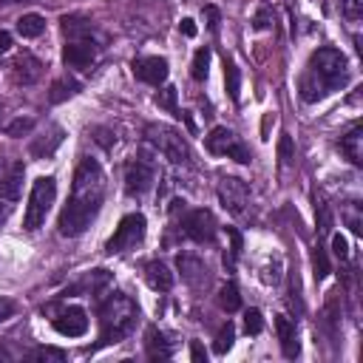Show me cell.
<instances>
[{
	"mask_svg": "<svg viewBox=\"0 0 363 363\" xmlns=\"http://www.w3.org/2000/svg\"><path fill=\"white\" fill-rule=\"evenodd\" d=\"M31 128H34V119L31 116H17L14 122L6 125V136H26Z\"/></svg>",
	"mask_w": 363,
	"mask_h": 363,
	"instance_id": "4dcf8cb0",
	"label": "cell"
},
{
	"mask_svg": "<svg viewBox=\"0 0 363 363\" xmlns=\"http://www.w3.org/2000/svg\"><path fill=\"white\" fill-rule=\"evenodd\" d=\"M261 329H264L261 312H258V309H247V312H244V332H247V335H261Z\"/></svg>",
	"mask_w": 363,
	"mask_h": 363,
	"instance_id": "1f68e13d",
	"label": "cell"
},
{
	"mask_svg": "<svg viewBox=\"0 0 363 363\" xmlns=\"http://www.w3.org/2000/svg\"><path fill=\"white\" fill-rule=\"evenodd\" d=\"M340 150L352 164H363V128L354 125L346 136H340Z\"/></svg>",
	"mask_w": 363,
	"mask_h": 363,
	"instance_id": "d6986e66",
	"label": "cell"
},
{
	"mask_svg": "<svg viewBox=\"0 0 363 363\" xmlns=\"http://www.w3.org/2000/svg\"><path fill=\"white\" fill-rule=\"evenodd\" d=\"M207 68H210V48L204 45V48H199V51L193 54V65H190L193 79L204 82V79H207Z\"/></svg>",
	"mask_w": 363,
	"mask_h": 363,
	"instance_id": "4316f807",
	"label": "cell"
},
{
	"mask_svg": "<svg viewBox=\"0 0 363 363\" xmlns=\"http://www.w3.org/2000/svg\"><path fill=\"white\" fill-rule=\"evenodd\" d=\"M201 14H204V23H207V28H210V31H218V23H221V14H218V9H216V6H204V9H201Z\"/></svg>",
	"mask_w": 363,
	"mask_h": 363,
	"instance_id": "d590c367",
	"label": "cell"
},
{
	"mask_svg": "<svg viewBox=\"0 0 363 363\" xmlns=\"http://www.w3.org/2000/svg\"><path fill=\"white\" fill-rule=\"evenodd\" d=\"M233 340H235V326L227 320V323L218 329V335H216V343H213L216 354H227V349L233 346Z\"/></svg>",
	"mask_w": 363,
	"mask_h": 363,
	"instance_id": "f1b7e54d",
	"label": "cell"
},
{
	"mask_svg": "<svg viewBox=\"0 0 363 363\" xmlns=\"http://www.w3.org/2000/svg\"><path fill=\"white\" fill-rule=\"evenodd\" d=\"M179 28H182V34H184V37H196V23H193L190 17H184V20L179 23Z\"/></svg>",
	"mask_w": 363,
	"mask_h": 363,
	"instance_id": "7bdbcfd3",
	"label": "cell"
},
{
	"mask_svg": "<svg viewBox=\"0 0 363 363\" xmlns=\"http://www.w3.org/2000/svg\"><path fill=\"white\" fill-rule=\"evenodd\" d=\"M145 278H147V284H150L156 292H167V289L173 286V272H170L167 264H162V261H150V264L145 267Z\"/></svg>",
	"mask_w": 363,
	"mask_h": 363,
	"instance_id": "ffe728a7",
	"label": "cell"
},
{
	"mask_svg": "<svg viewBox=\"0 0 363 363\" xmlns=\"http://www.w3.org/2000/svg\"><path fill=\"white\" fill-rule=\"evenodd\" d=\"M11 210H14V201H6V199H0V224H6V221H9Z\"/></svg>",
	"mask_w": 363,
	"mask_h": 363,
	"instance_id": "b9f144b4",
	"label": "cell"
},
{
	"mask_svg": "<svg viewBox=\"0 0 363 363\" xmlns=\"http://www.w3.org/2000/svg\"><path fill=\"white\" fill-rule=\"evenodd\" d=\"M145 233H147V221H145V216H142V213H128V216L119 221L116 233L108 238V252L113 255V252L133 250L136 244H142Z\"/></svg>",
	"mask_w": 363,
	"mask_h": 363,
	"instance_id": "52a82bcc",
	"label": "cell"
},
{
	"mask_svg": "<svg viewBox=\"0 0 363 363\" xmlns=\"http://www.w3.org/2000/svg\"><path fill=\"white\" fill-rule=\"evenodd\" d=\"M136 318H139V309L125 292H108V298L99 301V343L96 346L119 343L122 337H128L136 326Z\"/></svg>",
	"mask_w": 363,
	"mask_h": 363,
	"instance_id": "3957f363",
	"label": "cell"
},
{
	"mask_svg": "<svg viewBox=\"0 0 363 363\" xmlns=\"http://www.w3.org/2000/svg\"><path fill=\"white\" fill-rule=\"evenodd\" d=\"M130 68H133V77L139 82H147V85H162L170 74L164 57H139V60H133Z\"/></svg>",
	"mask_w": 363,
	"mask_h": 363,
	"instance_id": "7c38bea8",
	"label": "cell"
},
{
	"mask_svg": "<svg viewBox=\"0 0 363 363\" xmlns=\"http://www.w3.org/2000/svg\"><path fill=\"white\" fill-rule=\"evenodd\" d=\"M57 199V182L54 176H40L34 184H31V193H28V204H26V216H23V227L28 233L40 230L45 224V216L51 210Z\"/></svg>",
	"mask_w": 363,
	"mask_h": 363,
	"instance_id": "277c9868",
	"label": "cell"
},
{
	"mask_svg": "<svg viewBox=\"0 0 363 363\" xmlns=\"http://www.w3.org/2000/svg\"><path fill=\"white\" fill-rule=\"evenodd\" d=\"M102 199H105V173H102L96 159L85 156L74 170L71 199L62 207L60 221H57L60 235H65V238L82 235L91 227V221L96 218V213L102 207Z\"/></svg>",
	"mask_w": 363,
	"mask_h": 363,
	"instance_id": "6da1fadb",
	"label": "cell"
},
{
	"mask_svg": "<svg viewBox=\"0 0 363 363\" xmlns=\"http://www.w3.org/2000/svg\"><path fill=\"white\" fill-rule=\"evenodd\" d=\"M224 82H227V94L233 102H238V91H241V71L233 60L224 57Z\"/></svg>",
	"mask_w": 363,
	"mask_h": 363,
	"instance_id": "d4e9b609",
	"label": "cell"
},
{
	"mask_svg": "<svg viewBox=\"0 0 363 363\" xmlns=\"http://www.w3.org/2000/svg\"><path fill=\"white\" fill-rule=\"evenodd\" d=\"M11 71H14V79H17V82L31 85V82H37V79H40V74H43V62H40L34 54L23 51V54H17V57H14Z\"/></svg>",
	"mask_w": 363,
	"mask_h": 363,
	"instance_id": "5bb4252c",
	"label": "cell"
},
{
	"mask_svg": "<svg viewBox=\"0 0 363 363\" xmlns=\"http://www.w3.org/2000/svg\"><path fill=\"white\" fill-rule=\"evenodd\" d=\"M20 187H23V164L14 162V164L9 167V173L0 176V199L17 201V199H20Z\"/></svg>",
	"mask_w": 363,
	"mask_h": 363,
	"instance_id": "ac0fdd59",
	"label": "cell"
},
{
	"mask_svg": "<svg viewBox=\"0 0 363 363\" xmlns=\"http://www.w3.org/2000/svg\"><path fill=\"white\" fill-rule=\"evenodd\" d=\"M267 26H269V9H261V11L252 17V28H255V31H264Z\"/></svg>",
	"mask_w": 363,
	"mask_h": 363,
	"instance_id": "74e56055",
	"label": "cell"
},
{
	"mask_svg": "<svg viewBox=\"0 0 363 363\" xmlns=\"http://www.w3.org/2000/svg\"><path fill=\"white\" fill-rule=\"evenodd\" d=\"M349 82V62L337 48H318L309 62H306V74L301 77L298 88L303 102H318L326 94L343 88Z\"/></svg>",
	"mask_w": 363,
	"mask_h": 363,
	"instance_id": "7a4b0ae2",
	"label": "cell"
},
{
	"mask_svg": "<svg viewBox=\"0 0 363 363\" xmlns=\"http://www.w3.org/2000/svg\"><path fill=\"white\" fill-rule=\"evenodd\" d=\"M227 230V238H230V252H224V267L233 269L235 267V258L241 255V247H244V235L238 233V227H224Z\"/></svg>",
	"mask_w": 363,
	"mask_h": 363,
	"instance_id": "484cf974",
	"label": "cell"
},
{
	"mask_svg": "<svg viewBox=\"0 0 363 363\" xmlns=\"http://www.w3.org/2000/svg\"><path fill=\"white\" fill-rule=\"evenodd\" d=\"M156 182V164L147 159V156H139L128 164V173H125V190L128 196H142L153 187Z\"/></svg>",
	"mask_w": 363,
	"mask_h": 363,
	"instance_id": "9c48e42d",
	"label": "cell"
},
{
	"mask_svg": "<svg viewBox=\"0 0 363 363\" xmlns=\"http://www.w3.org/2000/svg\"><path fill=\"white\" fill-rule=\"evenodd\" d=\"M156 105H159V108H167L173 116L182 119V111H179V105H176V88H164V91H159V94H156Z\"/></svg>",
	"mask_w": 363,
	"mask_h": 363,
	"instance_id": "f546056e",
	"label": "cell"
},
{
	"mask_svg": "<svg viewBox=\"0 0 363 363\" xmlns=\"http://www.w3.org/2000/svg\"><path fill=\"white\" fill-rule=\"evenodd\" d=\"M278 159H281V164H289L295 159V147H292V139L289 136H281V142H278Z\"/></svg>",
	"mask_w": 363,
	"mask_h": 363,
	"instance_id": "d6a6232c",
	"label": "cell"
},
{
	"mask_svg": "<svg viewBox=\"0 0 363 363\" xmlns=\"http://www.w3.org/2000/svg\"><path fill=\"white\" fill-rule=\"evenodd\" d=\"M218 199L233 216H241L247 201H250V187L235 176H224L221 184H218Z\"/></svg>",
	"mask_w": 363,
	"mask_h": 363,
	"instance_id": "30bf717a",
	"label": "cell"
},
{
	"mask_svg": "<svg viewBox=\"0 0 363 363\" xmlns=\"http://www.w3.org/2000/svg\"><path fill=\"white\" fill-rule=\"evenodd\" d=\"M60 23H62L65 37H71V40H85V37L91 34V20H85V17H79V14L62 17Z\"/></svg>",
	"mask_w": 363,
	"mask_h": 363,
	"instance_id": "7402d4cb",
	"label": "cell"
},
{
	"mask_svg": "<svg viewBox=\"0 0 363 363\" xmlns=\"http://www.w3.org/2000/svg\"><path fill=\"white\" fill-rule=\"evenodd\" d=\"M11 48V34L9 31H0V54H6Z\"/></svg>",
	"mask_w": 363,
	"mask_h": 363,
	"instance_id": "ee69618b",
	"label": "cell"
},
{
	"mask_svg": "<svg viewBox=\"0 0 363 363\" xmlns=\"http://www.w3.org/2000/svg\"><path fill=\"white\" fill-rule=\"evenodd\" d=\"M62 139H65V130H62L60 125H51V130H48L45 136H37V139L28 145V153H31L34 159H45V156H51V153L62 145Z\"/></svg>",
	"mask_w": 363,
	"mask_h": 363,
	"instance_id": "2e32d148",
	"label": "cell"
},
{
	"mask_svg": "<svg viewBox=\"0 0 363 363\" xmlns=\"http://www.w3.org/2000/svg\"><path fill=\"white\" fill-rule=\"evenodd\" d=\"M204 147H207L210 153H216V156H230V159H235L238 164H250V162H252L250 147H247L230 128H221V125L207 133Z\"/></svg>",
	"mask_w": 363,
	"mask_h": 363,
	"instance_id": "8992f818",
	"label": "cell"
},
{
	"mask_svg": "<svg viewBox=\"0 0 363 363\" xmlns=\"http://www.w3.org/2000/svg\"><path fill=\"white\" fill-rule=\"evenodd\" d=\"M94 60H96V43L91 37H85V40H68L65 48H62V62L68 68H79L82 71Z\"/></svg>",
	"mask_w": 363,
	"mask_h": 363,
	"instance_id": "8fae6325",
	"label": "cell"
},
{
	"mask_svg": "<svg viewBox=\"0 0 363 363\" xmlns=\"http://www.w3.org/2000/svg\"><path fill=\"white\" fill-rule=\"evenodd\" d=\"M145 139L164 156L170 159L173 164H184L190 159V150H187V142L182 139L179 130L167 128V125H147L145 128Z\"/></svg>",
	"mask_w": 363,
	"mask_h": 363,
	"instance_id": "5b68a950",
	"label": "cell"
},
{
	"mask_svg": "<svg viewBox=\"0 0 363 363\" xmlns=\"http://www.w3.org/2000/svg\"><path fill=\"white\" fill-rule=\"evenodd\" d=\"M17 31H20V37L34 40V37H40V34L45 31V17H43V14L28 11V14H23V17L17 20Z\"/></svg>",
	"mask_w": 363,
	"mask_h": 363,
	"instance_id": "44dd1931",
	"label": "cell"
},
{
	"mask_svg": "<svg viewBox=\"0 0 363 363\" xmlns=\"http://www.w3.org/2000/svg\"><path fill=\"white\" fill-rule=\"evenodd\" d=\"M145 337H147L145 343H147V354H150V357H170V354H173V346L164 343V335H162L156 326H150Z\"/></svg>",
	"mask_w": 363,
	"mask_h": 363,
	"instance_id": "603a6c76",
	"label": "cell"
},
{
	"mask_svg": "<svg viewBox=\"0 0 363 363\" xmlns=\"http://www.w3.org/2000/svg\"><path fill=\"white\" fill-rule=\"evenodd\" d=\"M77 91H79V82H74V79H57L51 85V91H48V99L51 102H62V99L74 96Z\"/></svg>",
	"mask_w": 363,
	"mask_h": 363,
	"instance_id": "83f0119b",
	"label": "cell"
},
{
	"mask_svg": "<svg viewBox=\"0 0 363 363\" xmlns=\"http://www.w3.org/2000/svg\"><path fill=\"white\" fill-rule=\"evenodd\" d=\"M329 275V261H326V252L318 247L315 250V278L320 281V278H326Z\"/></svg>",
	"mask_w": 363,
	"mask_h": 363,
	"instance_id": "836d02e7",
	"label": "cell"
},
{
	"mask_svg": "<svg viewBox=\"0 0 363 363\" xmlns=\"http://www.w3.org/2000/svg\"><path fill=\"white\" fill-rule=\"evenodd\" d=\"M216 230H218V224H216L213 213L204 210V207L190 210V213L182 218V233H184L190 241H196V244H213Z\"/></svg>",
	"mask_w": 363,
	"mask_h": 363,
	"instance_id": "ba28073f",
	"label": "cell"
},
{
	"mask_svg": "<svg viewBox=\"0 0 363 363\" xmlns=\"http://www.w3.org/2000/svg\"><path fill=\"white\" fill-rule=\"evenodd\" d=\"M360 6H363V0H346V17L357 20L360 17Z\"/></svg>",
	"mask_w": 363,
	"mask_h": 363,
	"instance_id": "60d3db41",
	"label": "cell"
},
{
	"mask_svg": "<svg viewBox=\"0 0 363 363\" xmlns=\"http://www.w3.org/2000/svg\"><path fill=\"white\" fill-rule=\"evenodd\" d=\"M54 329L65 337H82L88 332V315L79 306H68L54 318Z\"/></svg>",
	"mask_w": 363,
	"mask_h": 363,
	"instance_id": "4fadbf2b",
	"label": "cell"
},
{
	"mask_svg": "<svg viewBox=\"0 0 363 363\" xmlns=\"http://www.w3.org/2000/svg\"><path fill=\"white\" fill-rule=\"evenodd\" d=\"M275 332H278V340H281V352L286 357H295L298 354V329H295V320L286 318V315H278L275 318Z\"/></svg>",
	"mask_w": 363,
	"mask_h": 363,
	"instance_id": "e0dca14e",
	"label": "cell"
},
{
	"mask_svg": "<svg viewBox=\"0 0 363 363\" xmlns=\"http://www.w3.org/2000/svg\"><path fill=\"white\" fill-rule=\"evenodd\" d=\"M190 357H193L196 363H201V360H207V352H204V346H201L199 340H190Z\"/></svg>",
	"mask_w": 363,
	"mask_h": 363,
	"instance_id": "ab89813d",
	"label": "cell"
},
{
	"mask_svg": "<svg viewBox=\"0 0 363 363\" xmlns=\"http://www.w3.org/2000/svg\"><path fill=\"white\" fill-rule=\"evenodd\" d=\"M31 357H37V360H65V352H60V349H51V346H45V349H34L31 352Z\"/></svg>",
	"mask_w": 363,
	"mask_h": 363,
	"instance_id": "e575fe53",
	"label": "cell"
},
{
	"mask_svg": "<svg viewBox=\"0 0 363 363\" xmlns=\"http://www.w3.org/2000/svg\"><path fill=\"white\" fill-rule=\"evenodd\" d=\"M11 315H14V301H9V298H0V323H6Z\"/></svg>",
	"mask_w": 363,
	"mask_h": 363,
	"instance_id": "f35d334b",
	"label": "cell"
},
{
	"mask_svg": "<svg viewBox=\"0 0 363 363\" xmlns=\"http://www.w3.org/2000/svg\"><path fill=\"white\" fill-rule=\"evenodd\" d=\"M332 252H335V258H340V261L349 258V244H346V238H343L340 233L332 235Z\"/></svg>",
	"mask_w": 363,
	"mask_h": 363,
	"instance_id": "8d00e7d4",
	"label": "cell"
},
{
	"mask_svg": "<svg viewBox=\"0 0 363 363\" xmlns=\"http://www.w3.org/2000/svg\"><path fill=\"white\" fill-rule=\"evenodd\" d=\"M176 267H179L182 278H184L190 286H201V284L210 281L207 264H204L201 258H196V255H179V258H176Z\"/></svg>",
	"mask_w": 363,
	"mask_h": 363,
	"instance_id": "9a60e30c",
	"label": "cell"
},
{
	"mask_svg": "<svg viewBox=\"0 0 363 363\" xmlns=\"http://www.w3.org/2000/svg\"><path fill=\"white\" fill-rule=\"evenodd\" d=\"M218 306L230 315V312H235V309H241V295H238V286L233 284V281H227L221 289H218Z\"/></svg>",
	"mask_w": 363,
	"mask_h": 363,
	"instance_id": "cb8c5ba5",
	"label": "cell"
}]
</instances>
